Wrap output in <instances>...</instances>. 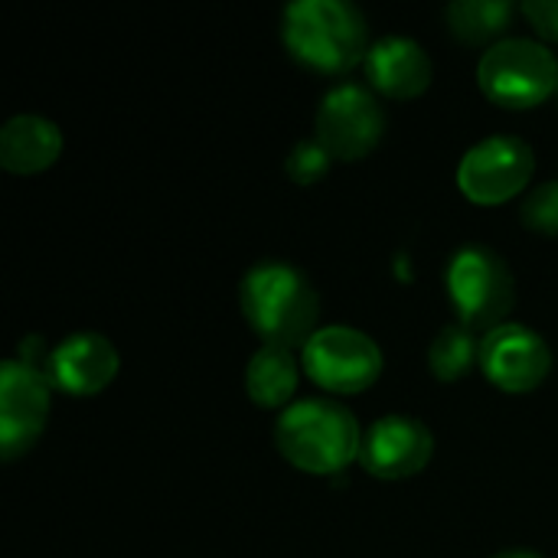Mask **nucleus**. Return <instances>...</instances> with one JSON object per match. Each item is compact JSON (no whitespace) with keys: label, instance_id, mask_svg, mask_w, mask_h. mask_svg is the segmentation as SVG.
Returning <instances> with one entry per match:
<instances>
[{"label":"nucleus","instance_id":"nucleus-1","mask_svg":"<svg viewBox=\"0 0 558 558\" xmlns=\"http://www.w3.org/2000/svg\"><path fill=\"white\" fill-rule=\"evenodd\" d=\"M239 304L252 330L268 347H307L317 333L320 298L311 278L288 262H258L239 284Z\"/></svg>","mask_w":558,"mask_h":558},{"label":"nucleus","instance_id":"nucleus-2","mask_svg":"<svg viewBox=\"0 0 558 558\" xmlns=\"http://www.w3.org/2000/svg\"><path fill=\"white\" fill-rule=\"evenodd\" d=\"M281 39L301 65L324 75L350 72L369 52L366 16L350 0H298L284 7Z\"/></svg>","mask_w":558,"mask_h":558},{"label":"nucleus","instance_id":"nucleus-3","mask_svg":"<svg viewBox=\"0 0 558 558\" xmlns=\"http://www.w3.org/2000/svg\"><path fill=\"white\" fill-rule=\"evenodd\" d=\"M278 451L307 474H337L360 458L363 432L353 412L327 396L291 402L275 425Z\"/></svg>","mask_w":558,"mask_h":558},{"label":"nucleus","instance_id":"nucleus-4","mask_svg":"<svg viewBox=\"0 0 558 558\" xmlns=\"http://www.w3.org/2000/svg\"><path fill=\"white\" fill-rule=\"evenodd\" d=\"M448 298L458 324L468 330H494L517 304V281L504 255L487 245H464L451 255L445 271Z\"/></svg>","mask_w":558,"mask_h":558},{"label":"nucleus","instance_id":"nucleus-5","mask_svg":"<svg viewBox=\"0 0 558 558\" xmlns=\"http://www.w3.org/2000/svg\"><path fill=\"white\" fill-rule=\"evenodd\" d=\"M477 82L504 108H533L558 92V62L543 43L510 36L481 56Z\"/></svg>","mask_w":558,"mask_h":558},{"label":"nucleus","instance_id":"nucleus-6","mask_svg":"<svg viewBox=\"0 0 558 558\" xmlns=\"http://www.w3.org/2000/svg\"><path fill=\"white\" fill-rule=\"evenodd\" d=\"M301 366L324 392L353 396L379 379L383 350L356 327H324L301 350Z\"/></svg>","mask_w":558,"mask_h":558},{"label":"nucleus","instance_id":"nucleus-7","mask_svg":"<svg viewBox=\"0 0 558 558\" xmlns=\"http://www.w3.org/2000/svg\"><path fill=\"white\" fill-rule=\"evenodd\" d=\"M536 157L533 147L517 134H494L474 144L461 167H458V186L471 203L497 206L513 199L533 177Z\"/></svg>","mask_w":558,"mask_h":558},{"label":"nucleus","instance_id":"nucleus-8","mask_svg":"<svg viewBox=\"0 0 558 558\" xmlns=\"http://www.w3.org/2000/svg\"><path fill=\"white\" fill-rule=\"evenodd\" d=\"M383 128H386V114L376 95L356 82L333 85L317 108V141L327 147L330 157L340 160L366 157L379 144Z\"/></svg>","mask_w":558,"mask_h":558},{"label":"nucleus","instance_id":"nucleus-9","mask_svg":"<svg viewBox=\"0 0 558 558\" xmlns=\"http://www.w3.org/2000/svg\"><path fill=\"white\" fill-rule=\"evenodd\" d=\"M52 402V383L46 369L7 360L0 369V458L13 461L26 454L46 428Z\"/></svg>","mask_w":558,"mask_h":558},{"label":"nucleus","instance_id":"nucleus-10","mask_svg":"<svg viewBox=\"0 0 558 558\" xmlns=\"http://www.w3.org/2000/svg\"><path fill=\"white\" fill-rule=\"evenodd\" d=\"M481 369L504 392H530L549 376L553 350L536 330L500 324L481 340Z\"/></svg>","mask_w":558,"mask_h":558},{"label":"nucleus","instance_id":"nucleus-11","mask_svg":"<svg viewBox=\"0 0 558 558\" xmlns=\"http://www.w3.org/2000/svg\"><path fill=\"white\" fill-rule=\"evenodd\" d=\"M435 438L425 422L412 415H383L366 428L363 448H360V464L383 481H402L432 461Z\"/></svg>","mask_w":558,"mask_h":558},{"label":"nucleus","instance_id":"nucleus-12","mask_svg":"<svg viewBox=\"0 0 558 558\" xmlns=\"http://www.w3.org/2000/svg\"><path fill=\"white\" fill-rule=\"evenodd\" d=\"M118 373V350L101 333H69L49 350L46 376L52 389L69 396H95Z\"/></svg>","mask_w":558,"mask_h":558},{"label":"nucleus","instance_id":"nucleus-13","mask_svg":"<svg viewBox=\"0 0 558 558\" xmlns=\"http://www.w3.org/2000/svg\"><path fill=\"white\" fill-rule=\"evenodd\" d=\"M366 78L389 98H415L432 82V59L412 36H383L369 46Z\"/></svg>","mask_w":558,"mask_h":558},{"label":"nucleus","instance_id":"nucleus-14","mask_svg":"<svg viewBox=\"0 0 558 558\" xmlns=\"http://www.w3.org/2000/svg\"><path fill=\"white\" fill-rule=\"evenodd\" d=\"M62 134L43 114H16L0 128V163L13 173H36L56 163Z\"/></svg>","mask_w":558,"mask_h":558},{"label":"nucleus","instance_id":"nucleus-15","mask_svg":"<svg viewBox=\"0 0 558 558\" xmlns=\"http://www.w3.org/2000/svg\"><path fill=\"white\" fill-rule=\"evenodd\" d=\"M298 376H301V366L294 360V350H284V347H262L255 350V356L248 360V369H245V389L252 396L255 405L262 409H278V405H288V399L294 396L298 389Z\"/></svg>","mask_w":558,"mask_h":558},{"label":"nucleus","instance_id":"nucleus-16","mask_svg":"<svg viewBox=\"0 0 558 558\" xmlns=\"http://www.w3.org/2000/svg\"><path fill=\"white\" fill-rule=\"evenodd\" d=\"M451 33L464 43H487L500 36L513 20L510 0H458L445 10Z\"/></svg>","mask_w":558,"mask_h":558},{"label":"nucleus","instance_id":"nucleus-17","mask_svg":"<svg viewBox=\"0 0 558 558\" xmlns=\"http://www.w3.org/2000/svg\"><path fill=\"white\" fill-rule=\"evenodd\" d=\"M474 363H481V340L474 337V330H468L464 324L441 327L438 337L432 340V350H428L432 373L445 383H454L464 373H471Z\"/></svg>","mask_w":558,"mask_h":558},{"label":"nucleus","instance_id":"nucleus-18","mask_svg":"<svg viewBox=\"0 0 558 558\" xmlns=\"http://www.w3.org/2000/svg\"><path fill=\"white\" fill-rule=\"evenodd\" d=\"M330 160H333V157L327 154V147H324L317 137H307V141H298V144H294V150L288 154L284 170H288V177H291L294 183L311 186V183H317V180L327 173Z\"/></svg>","mask_w":558,"mask_h":558},{"label":"nucleus","instance_id":"nucleus-19","mask_svg":"<svg viewBox=\"0 0 558 558\" xmlns=\"http://www.w3.org/2000/svg\"><path fill=\"white\" fill-rule=\"evenodd\" d=\"M520 216H523V222H526L533 232L558 235V180L536 186V190L523 199Z\"/></svg>","mask_w":558,"mask_h":558},{"label":"nucleus","instance_id":"nucleus-20","mask_svg":"<svg viewBox=\"0 0 558 558\" xmlns=\"http://www.w3.org/2000/svg\"><path fill=\"white\" fill-rule=\"evenodd\" d=\"M523 13L543 36L558 39V0H526Z\"/></svg>","mask_w":558,"mask_h":558},{"label":"nucleus","instance_id":"nucleus-21","mask_svg":"<svg viewBox=\"0 0 558 558\" xmlns=\"http://www.w3.org/2000/svg\"><path fill=\"white\" fill-rule=\"evenodd\" d=\"M494 558H543L539 553H533V549H507V553H497Z\"/></svg>","mask_w":558,"mask_h":558}]
</instances>
